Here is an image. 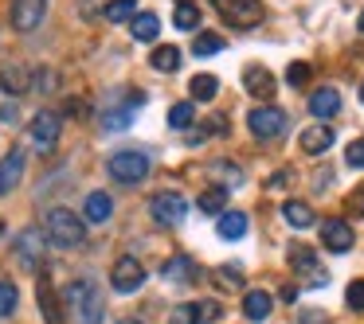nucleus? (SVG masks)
Returning <instances> with one entry per match:
<instances>
[{
    "label": "nucleus",
    "instance_id": "nucleus-28",
    "mask_svg": "<svg viewBox=\"0 0 364 324\" xmlns=\"http://www.w3.org/2000/svg\"><path fill=\"white\" fill-rule=\"evenodd\" d=\"M161 274L168 277V281H192V274H196V266H192V258H184V254H176V258L165 262V269Z\"/></svg>",
    "mask_w": 364,
    "mask_h": 324
},
{
    "label": "nucleus",
    "instance_id": "nucleus-7",
    "mask_svg": "<svg viewBox=\"0 0 364 324\" xmlns=\"http://www.w3.org/2000/svg\"><path fill=\"white\" fill-rule=\"evenodd\" d=\"M110 285L118 293H137L145 285V266L134 258V254H122V258L114 262V269H110Z\"/></svg>",
    "mask_w": 364,
    "mask_h": 324
},
{
    "label": "nucleus",
    "instance_id": "nucleus-26",
    "mask_svg": "<svg viewBox=\"0 0 364 324\" xmlns=\"http://www.w3.org/2000/svg\"><path fill=\"white\" fill-rule=\"evenodd\" d=\"M223 48H228V43H223V35H215V32H200L196 40H192V55H196V59L220 55Z\"/></svg>",
    "mask_w": 364,
    "mask_h": 324
},
{
    "label": "nucleus",
    "instance_id": "nucleus-36",
    "mask_svg": "<svg viewBox=\"0 0 364 324\" xmlns=\"http://www.w3.org/2000/svg\"><path fill=\"white\" fill-rule=\"evenodd\" d=\"M309 79H314V67L309 63H290L286 67V82H290V86H306Z\"/></svg>",
    "mask_w": 364,
    "mask_h": 324
},
{
    "label": "nucleus",
    "instance_id": "nucleus-40",
    "mask_svg": "<svg viewBox=\"0 0 364 324\" xmlns=\"http://www.w3.org/2000/svg\"><path fill=\"white\" fill-rule=\"evenodd\" d=\"M345 207H348V211H353V215H364V184H360V188H356L353 196L345 199Z\"/></svg>",
    "mask_w": 364,
    "mask_h": 324
},
{
    "label": "nucleus",
    "instance_id": "nucleus-11",
    "mask_svg": "<svg viewBox=\"0 0 364 324\" xmlns=\"http://www.w3.org/2000/svg\"><path fill=\"white\" fill-rule=\"evenodd\" d=\"M353 242H356V235H353V227H348L345 219H325L321 223V246H325V250L348 254V250H353Z\"/></svg>",
    "mask_w": 364,
    "mask_h": 324
},
{
    "label": "nucleus",
    "instance_id": "nucleus-21",
    "mask_svg": "<svg viewBox=\"0 0 364 324\" xmlns=\"http://www.w3.org/2000/svg\"><path fill=\"white\" fill-rule=\"evenodd\" d=\"M282 219L290 223V227H298V230L314 227V211H309V203H301V199H286V203H282Z\"/></svg>",
    "mask_w": 364,
    "mask_h": 324
},
{
    "label": "nucleus",
    "instance_id": "nucleus-44",
    "mask_svg": "<svg viewBox=\"0 0 364 324\" xmlns=\"http://www.w3.org/2000/svg\"><path fill=\"white\" fill-rule=\"evenodd\" d=\"M356 28H360V35H364V12H360V20H356Z\"/></svg>",
    "mask_w": 364,
    "mask_h": 324
},
{
    "label": "nucleus",
    "instance_id": "nucleus-19",
    "mask_svg": "<svg viewBox=\"0 0 364 324\" xmlns=\"http://www.w3.org/2000/svg\"><path fill=\"white\" fill-rule=\"evenodd\" d=\"M270 308H274V301H270V293H267V289H251V293L243 297V313H247V320H267Z\"/></svg>",
    "mask_w": 364,
    "mask_h": 324
},
{
    "label": "nucleus",
    "instance_id": "nucleus-25",
    "mask_svg": "<svg viewBox=\"0 0 364 324\" xmlns=\"http://www.w3.org/2000/svg\"><path fill=\"white\" fill-rule=\"evenodd\" d=\"M192 90V102H212L215 94H220V79L215 74H196V79L188 82Z\"/></svg>",
    "mask_w": 364,
    "mask_h": 324
},
{
    "label": "nucleus",
    "instance_id": "nucleus-43",
    "mask_svg": "<svg viewBox=\"0 0 364 324\" xmlns=\"http://www.w3.org/2000/svg\"><path fill=\"white\" fill-rule=\"evenodd\" d=\"M286 180H290V172L282 168V172H274V176H270V188H286Z\"/></svg>",
    "mask_w": 364,
    "mask_h": 324
},
{
    "label": "nucleus",
    "instance_id": "nucleus-20",
    "mask_svg": "<svg viewBox=\"0 0 364 324\" xmlns=\"http://www.w3.org/2000/svg\"><path fill=\"white\" fill-rule=\"evenodd\" d=\"M36 297H40L43 320H48V324H59V301H55V289H51L48 277H36Z\"/></svg>",
    "mask_w": 364,
    "mask_h": 324
},
{
    "label": "nucleus",
    "instance_id": "nucleus-12",
    "mask_svg": "<svg viewBox=\"0 0 364 324\" xmlns=\"http://www.w3.org/2000/svg\"><path fill=\"white\" fill-rule=\"evenodd\" d=\"M43 12H48V0H16V4H12V28L36 32V28L43 24Z\"/></svg>",
    "mask_w": 364,
    "mask_h": 324
},
{
    "label": "nucleus",
    "instance_id": "nucleus-4",
    "mask_svg": "<svg viewBox=\"0 0 364 324\" xmlns=\"http://www.w3.org/2000/svg\"><path fill=\"white\" fill-rule=\"evenodd\" d=\"M184 215H188V199L176 191H157L149 199V219L157 227H176V223H184Z\"/></svg>",
    "mask_w": 364,
    "mask_h": 324
},
{
    "label": "nucleus",
    "instance_id": "nucleus-27",
    "mask_svg": "<svg viewBox=\"0 0 364 324\" xmlns=\"http://www.w3.org/2000/svg\"><path fill=\"white\" fill-rule=\"evenodd\" d=\"M196 207L204 215H223V207H228V188H223V184H220V188H208L204 196L196 199Z\"/></svg>",
    "mask_w": 364,
    "mask_h": 324
},
{
    "label": "nucleus",
    "instance_id": "nucleus-24",
    "mask_svg": "<svg viewBox=\"0 0 364 324\" xmlns=\"http://www.w3.org/2000/svg\"><path fill=\"white\" fill-rule=\"evenodd\" d=\"M28 86H32V74L28 71H20V67H4L0 71V90L4 94H24Z\"/></svg>",
    "mask_w": 364,
    "mask_h": 324
},
{
    "label": "nucleus",
    "instance_id": "nucleus-39",
    "mask_svg": "<svg viewBox=\"0 0 364 324\" xmlns=\"http://www.w3.org/2000/svg\"><path fill=\"white\" fill-rule=\"evenodd\" d=\"M345 160H348L353 168H364V141H353V145H348V149H345Z\"/></svg>",
    "mask_w": 364,
    "mask_h": 324
},
{
    "label": "nucleus",
    "instance_id": "nucleus-35",
    "mask_svg": "<svg viewBox=\"0 0 364 324\" xmlns=\"http://www.w3.org/2000/svg\"><path fill=\"white\" fill-rule=\"evenodd\" d=\"M212 172L215 176H223V180H228V184H223V188H239V184H243V172H239V168L235 164H228V160H215V164H212Z\"/></svg>",
    "mask_w": 364,
    "mask_h": 324
},
{
    "label": "nucleus",
    "instance_id": "nucleus-6",
    "mask_svg": "<svg viewBox=\"0 0 364 324\" xmlns=\"http://www.w3.org/2000/svg\"><path fill=\"white\" fill-rule=\"evenodd\" d=\"M247 129H251L259 141H270V137L286 133V113L278 106H259V110L247 113Z\"/></svg>",
    "mask_w": 364,
    "mask_h": 324
},
{
    "label": "nucleus",
    "instance_id": "nucleus-22",
    "mask_svg": "<svg viewBox=\"0 0 364 324\" xmlns=\"http://www.w3.org/2000/svg\"><path fill=\"white\" fill-rule=\"evenodd\" d=\"M215 230H220V238H243L247 235V215L243 211H223L220 215V223H215Z\"/></svg>",
    "mask_w": 364,
    "mask_h": 324
},
{
    "label": "nucleus",
    "instance_id": "nucleus-34",
    "mask_svg": "<svg viewBox=\"0 0 364 324\" xmlns=\"http://www.w3.org/2000/svg\"><path fill=\"white\" fill-rule=\"evenodd\" d=\"M102 125L106 129H129V125H134V110H129V106H122V110H106L102 113Z\"/></svg>",
    "mask_w": 364,
    "mask_h": 324
},
{
    "label": "nucleus",
    "instance_id": "nucleus-10",
    "mask_svg": "<svg viewBox=\"0 0 364 324\" xmlns=\"http://www.w3.org/2000/svg\"><path fill=\"white\" fill-rule=\"evenodd\" d=\"M223 308L215 305V301H188V305H176L173 316H168V324H212L220 320Z\"/></svg>",
    "mask_w": 364,
    "mask_h": 324
},
{
    "label": "nucleus",
    "instance_id": "nucleus-33",
    "mask_svg": "<svg viewBox=\"0 0 364 324\" xmlns=\"http://www.w3.org/2000/svg\"><path fill=\"white\" fill-rule=\"evenodd\" d=\"M20 308V289L12 281H0V320L4 316H12Z\"/></svg>",
    "mask_w": 364,
    "mask_h": 324
},
{
    "label": "nucleus",
    "instance_id": "nucleus-18",
    "mask_svg": "<svg viewBox=\"0 0 364 324\" xmlns=\"http://www.w3.org/2000/svg\"><path fill=\"white\" fill-rule=\"evenodd\" d=\"M129 32H134L137 43H153V40H157V32H161L157 12H137V16L129 20Z\"/></svg>",
    "mask_w": 364,
    "mask_h": 324
},
{
    "label": "nucleus",
    "instance_id": "nucleus-45",
    "mask_svg": "<svg viewBox=\"0 0 364 324\" xmlns=\"http://www.w3.org/2000/svg\"><path fill=\"white\" fill-rule=\"evenodd\" d=\"M118 324H141V320H118Z\"/></svg>",
    "mask_w": 364,
    "mask_h": 324
},
{
    "label": "nucleus",
    "instance_id": "nucleus-46",
    "mask_svg": "<svg viewBox=\"0 0 364 324\" xmlns=\"http://www.w3.org/2000/svg\"><path fill=\"white\" fill-rule=\"evenodd\" d=\"M360 102H364V82H360Z\"/></svg>",
    "mask_w": 364,
    "mask_h": 324
},
{
    "label": "nucleus",
    "instance_id": "nucleus-13",
    "mask_svg": "<svg viewBox=\"0 0 364 324\" xmlns=\"http://www.w3.org/2000/svg\"><path fill=\"white\" fill-rule=\"evenodd\" d=\"M243 86H247V94H255V98H262V102H267V98H274V90H278V82H274V74L267 71V67H247L243 71Z\"/></svg>",
    "mask_w": 364,
    "mask_h": 324
},
{
    "label": "nucleus",
    "instance_id": "nucleus-17",
    "mask_svg": "<svg viewBox=\"0 0 364 324\" xmlns=\"http://www.w3.org/2000/svg\"><path fill=\"white\" fill-rule=\"evenodd\" d=\"M298 145H301V152H309V157H321V152L333 145V129L329 125H309L306 133L298 137Z\"/></svg>",
    "mask_w": 364,
    "mask_h": 324
},
{
    "label": "nucleus",
    "instance_id": "nucleus-16",
    "mask_svg": "<svg viewBox=\"0 0 364 324\" xmlns=\"http://www.w3.org/2000/svg\"><path fill=\"white\" fill-rule=\"evenodd\" d=\"M309 113H314V118H333V113H341V94L333 86H321V90H314V94H309Z\"/></svg>",
    "mask_w": 364,
    "mask_h": 324
},
{
    "label": "nucleus",
    "instance_id": "nucleus-8",
    "mask_svg": "<svg viewBox=\"0 0 364 324\" xmlns=\"http://www.w3.org/2000/svg\"><path fill=\"white\" fill-rule=\"evenodd\" d=\"M59 129H63V118L51 113V110H40L32 118V129H28V133H32V145L40 152H51V149H55V141H59Z\"/></svg>",
    "mask_w": 364,
    "mask_h": 324
},
{
    "label": "nucleus",
    "instance_id": "nucleus-42",
    "mask_svg": "<svg viewBox=\"0 0 364 324\" xmlns=\"http://www.w3.org/2000/svg\"><path fill=\"white\" fill-rule=\"evenodd\" d=\"M228 118H208V129L204 133H228V125H223Z\"/></svg>",
    "mask_w": 364,
    "mask_h": 324
},
{
    "label": "nucleus",
    "instance_id": "nucleus-9",
    "mask_svg": "<svg viewBox=\"0 0 364 324\" xmlns=\"http://www.w3.org/2000/svg\"><path fill=\"white\" fill-rule=\"evenodd\" d=\"M290 266L298 269L306 281H314V285H325V281H329V274L321 269V262H317L314 246H306V242H290Z\"/></svg>",
    "mask_w": 364,
    "mask_h": 324
},
{
    "label": "nucleus",
    "instance_id": "nucleus-15",
    "mask_svg": "<svg viewBox=\"0 0 364 324\" xmlns=\"http://www.w3.org/2000/svg\"><path fill=\"white\" fill-rule=\"evenodd\" d=\"M114 215V199L110 191H90L82 199V223H106Z\"/></svg>",
    "mask_w": 364,
    "mask_h": 324
},
{
    "label": "nucleus",
    "instance_id": "nucleus-37",
    "mask_svg": "<svg viewBox=\"0 0 364 324\" xmlns=\"http://www.w3.org/2000/svg\"><path fill=\"white\" fill-rule=\"evenodd\" d=\"M345 301H348V308H364V277H356L345 289Z\"/></svg>",
    "mask_w": 364,
    "mask_h": 324
},
{
    "label": "nucleus",
    "instance_id": "nucleus-41",
    "mask_svg": "<svg viewBox=\"0 0 364 324\" xmlns=\"http://www.w3.org/2000/svg\"><path fill=\"white\" fill-rule=\"evenodd\" d=\"M0 121H4V125H16V121H20V110H16L12 102H4V106H0Z\"/></svg>",
    "mask_w": 364,
    "mask_h": 324
},
{
    "label": "nucleus",
    "instance_id": "nucleus-14",
    "mask_svg": "<svg viewBox=\"0 0 364 324\" xmlns=\"http://www.w3.org/2000/svg\"><path fill=\"white\" fill-rule=\"evenodd\" d=\"M24 149H9L4 152V160H0V196H9L12 188L20 184V176H24Z\"/></svg>",
    "mask_w": 364,
    "mask_h": 324
},
{
    "label": "nucleus",
    "instance_id": "nucleus-1",
    "mask_svg": "<svg viewBox=\"0 0 364 324\" xmlns=\"http://www.w3.org/2000/svg\"><path fill=\"white\" fill-rule=\"evenodd\" d=\"M63 301H67V313H71L75 324H102V293L90 277H75L71 285L63 289Z\"/></svg>",
    "mask_w": 364,
    "mask_h": 324
},
{
    "label": "nucleus",
    "instance_id": "nucleus-30",
    "mask_svg": "<svg viewBox=\"0 0 364 324\" xmlns=\"http://www.w3.org/2000/svg\"><path fill=\"white\" fill-rule=\"evenodd\" d=\"M173 24L181 28V32H192V28H200V9L196 4H188V0H181L173 12Z\"/></svg>",
    "mask_w": 364,
    "mask_h": 324
},
{
    "label": "nucleus",
    "instance_id": "nucleus-38",
    "mask_svg": "<svg viewBox=\"0 0 364 324\" xmlns=\"http://www.w3.org/2000/svg\"><path fill=\"white\" fill-rule=\"evenodd\" d=\"M220 285H223V289H239V285H243L239 266H223V269H220Z\"/></svg>",
    "mask_w": 364,
    "mask_h": 324
},
{
    "label": "nucleus",
    "instance_id": "nucleus-2",
    "mask_svg": "<svg viewBox=\"0 0 364 324\" xmlns=\"http://www.w3.org/2000/svg\"><path fill=\"white\" fill-rule=\"evenodd\" d=\"M43 235L51 246H63V250H79L87 242V223L82 215H75L71 207H51L48 219H43Z\"/></svg>",
    "mask_w": 364,
    "mask_h": 324
},
{
    "label": "nucleus",
    "instance_id": "nucleus-29",
    "mask_svg": "<svg viewBox=\"0 0 364 324\" xmlns=\"http://www.w3.org/2000/svg\"><path fill=\"white\" fill-rule=\"evenodd\" d=\"M149 63H153V71L173 74L176 67H181V51H176V48H168V43H165V48H157V51L149 55Z\"/></svg>",
    "mask_w": 364,
    "mask_h": 324
},
{
    "label": "nucleus",
    "instance_id": "nucleus-3",
    "mask_svg": "<svg viewBox=\"0 0 364 324\" xmlns=\"http://www.w3.org/2000/svg\"><path fill=\"white\" fill-rule=\"evenodd\" d=\"M110 176L118 184H141L145 176H149V168H153V160H149V152L145 149H122V152H114L110 157Z\"/></svg>",
    "mask_w": 364,
    "mask_h": 324
},
{
    "label": "nucleus",
    "instance_id": "nucleus-31",
    "mask_svg": "<svg viewBox=\"0 0 364 324\" xmlns=\"http://www.w3.org/2000/svg\"><path fill=\"white\" fill-rule=\"evenodd\" d=\"M102 16L110 20V24H126V20L137 16V4H134V0H110Z\"/></svg>",
    "mask_w": 364,
    "mask_h": 324
},
{
    "label": "nucleus",
    "instance_id": "nucleus-23",
    "mask_svg": "<svg viewBox=\"0 0 364 324\" xmlns=\"http://www.w3.org/2000/svg\"><path fill=\"white\" fill-rule=\"evenodd\" d=\"M16 246H20V258L28 262V266H40V254H43V238H40V230H24V235L16 238Z\"/></svg>",
    "mask_w": 364,
    "mask_h": 324
},
{
    "label": "nucleus",
    "instance_id": "nucleus-32",
    "mask_svg": "<svg viewBox=\"0 0 364 324\" xmlns=\"http://www.w3.org/2000/svg\"><path fill=\"white\" fill-rule=\"evenodd\" d=\"M192 121H196V106L192 102H176L168 110V125L173 129H192Z\"/></svg>",
    "mask_w": 364,
    "mask_h": 324
},
{
    "label": "nucleus",
    "instance_id": "nucleus-5",
    "mask_svg": "<svg viewBox=\"0 0 364 324\" xmlns=\"http://www.w3.org/2000/svg\"><path fill=\"white\" fill-rule=\"evenodd\" d=\"M215 12L228 20L231 28H255L262 20V4L259 0H212Z\"/></svg>",
    "mask_w": 364,
    "mask_h": 324
},
{
    "label": "nucleus",
    "instance_id": "nucleus-47",
    "mask_svg": "<svg viewBox=\"0 0 364 324\" xmlns=\"http://www.w3.org/2000/svg\"><path fill=\"white\" fill-rule=\"evenodd\" d=\"M0 235H4V219H0Z\"/></svg>",
    "mask_w": 364,
    "mask_h": 324
}]
</instances>
